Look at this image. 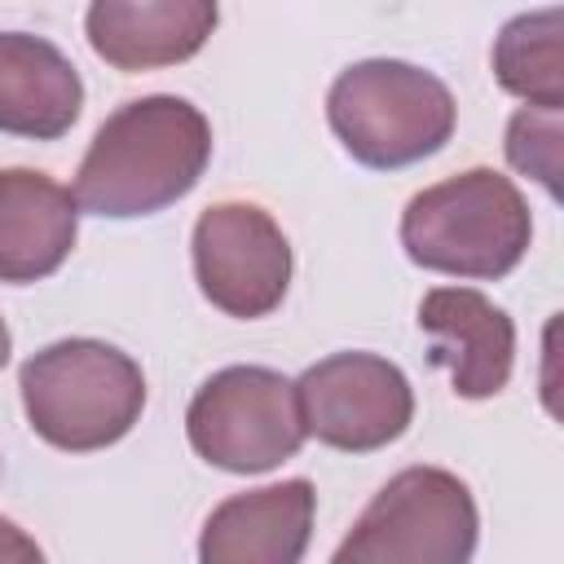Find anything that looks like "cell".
Wrapping results in <instances>:
<instances>
[{"label": "cell", "mask_w": 564, "mask_h": 564, "mask_svg": "<svg viewBox=\"0 0 564 564\" xmlns=\"http://www.w3.org/2000/svg\"><path fill=\"white\" fill-rule=\"evenodd\" d=\"M185 436L194 454L220 471H273L304 445L295 383L269 366H225L194 392Z\"/></svg>", "instance_id": "8992f818"}, {"label": "cell", "mask_w": 564, "mask_h": 564, "mask_svg": "<svg viewBox=\"0 0 564 564\" xmlns=\"http://www.w3.org/2000/svg\"><path fill=\"white\" fill-rule=\"evenodd\" d=\"M326 119L361 167L397 172L423 163L454 137L458 106L432 70L397 57H370L339 70L326 93Z\"/></svg>", "instance_id": "277c9868"}, {"label": "cell", "mask_w": 564, "mask_h": 564, "mask_svg": "<svg viewBox=\"0 0 564 564\" xmlns=\"http://www.w3.org/2000/svg\"><path fill=\"white\" fill-rule=\"evenodd\" d=\"M22 410L40 441L93 454L123 441L145 410L141 366L101 339H57L18 370Z\"/></svg>", "instance_id": "3957f363"}, {"label": "cell", "mask_w": 564, "mask_h": 564, "mask_svg": "<svg viewBox=\"0 0 564 564\" xmlns=\"http://www.w3.org/2000/svg\"><path fill=\"white\" fill-rule=\"evenodd\" d=\"M79 234V203L35 167H0V282L57 273Z\"/></svg>", "instance_id": "7c38bea8"}, {"label": "cell", "mask_w": 564, "mask_h": 564, "mask_svg": "<svg viewBox=\"0 0 564 564\" xmlns=\"http://www.w3.org/2000/svg\"><path fill=\"white\" fill-rule=\"evenodd\" d=\"M317 494L304 476L225 498L198 538L203 564H295L313 538Z\"/></svg>", "instance_id": "8fae6325"}, {"label": "cell", "mask_w": 564, "mask_h": 564, "mask_svg": "<svg viewBox=\"0 0 564 564\" xmlns=\"http://www.w3.org/2000/svg\"><path fill=\"white\" fill-rule=\"evenodd\" d=\"M533 242V216L511 176L467 167L419 189L401 212V247L419 269L507 278Z\"/></svg>", "instance_id": "7a4b0ae2"}, {"label": "cell", "mask_w": 564, "mask_h": 564, "mask_svg": "<svg viewBox=\"0 0 564 564\" xmlns=\"http://www.w3.org/2000/svg\"><path fill=\"white\" fill-rule=\"evenodd\" d=\"M198 291L229 317H269L291 286V242L256 203H212L194 220Z\"/></svg>", "instance_id": "ba28073f"}, {"label": "cell", "mask_w": 564, "mask_h": 564, "mask_svg": "<svg viewBox=\"0 0 564 564\" xmlns=\"http://www.w3.org/2000/svg\"><path fill=\"white\" fill-rule=\"evenodd\" d=\"M207 159L212 123L198 106L167 93L137 97L97 128L70 194L93 216H154L198 185Z\"/></svg>", "instance_id": "6da1fadb"}, {"label": "cell", "mask_w": 564, "mask_h": 564, "mask_svg": "<svg viewBox=\"0 0 564 564\" xmlns=\"http://www.w3.org/2000/svg\"><path fill=\"white\" fill-rule=\"evenodd\" d=\"M564 13L560 9H538L511 18L498 40H494V79L502 93L538 106V110H560L564 106Z\"/></svg>", "instance_id": "5bb4252c"}, {"label": "cell", "mask_w": 564, "mask_h": 564, "mask_svg": "<svg viewBox=\"0 0 564 564\" xmlns=\"http://www.w3.org/2000/svg\"><path fill=\"white\" fill-rule=\"evenodd\" d=\"M9 352H13V335H9V326H4V317H0V370H4Z\"/></svg>", "instance_id": "2e32d148"}, {"label": "cell", "mask_w": 564, "mask_h": 564, "mask_svg": "<svg viewBox=\"0 0 564 564\" xmlns=\"http://www.w3.org/2000/svg\"><path fill=\"white\" fill-rule=\"evenodd\" d=\"M419 330L432 339L427 361L449 370V388L467 401L498 397L516 361L511 317L471 286H436L419 304Z\"/></svg>", "instance_id": "9c48e42d"}, {"label": "cell", "mask_w": 564, "mask_h": 564, "mask_svg": "<svg viewBox=\"0 0 564 564\" xmlns=\"http://www.w3.org/2000/svg\"><path fill=\"white\" fill-rule=\"evenodd\" d=\"M84 110V79L44 35L0 31V132L57 141Z\"/></svg>", "instance_id": "4fadbf2b"}, {"label": "cell", "mask_w": 564, "mask_h": 564, "mask_svg": "<svg viewBox=\"0 0 564 564\" xmlns=\"http://www.w3.org/2000/svg\"><path fill=\"white\" fill-rule=\"evenodd\" d=\"M560 110H538L524 106L507 123V159L516 172L538 176L546 194H560Z\"/></svg>", "instance_id": "9a60e30c"}, {"label": "cell", "mask_w": 564, "mask_h": 564, "mask_svg": "<svg viewBox=\"0 0 564 564\" xmlns=\"http://www.w3.org/2000/svg\"><path fill=\"white\" fill-rule=\"evenodd\" d=\"M216 22V0H88L84 35L106 66L132 75L189 62Z\"/></svg>", "instance_id": "30bf717a"}, {"label": "cell", "mask_w": 564, "mask_h": 564, "mask_svg": "<svg viewBox=\"0 0 564 564\" xmlns=\"http://www.w3.org/2000/svg\"><path fill=\"white\" fill-rule=\"evenodd\" d=\"M304 436L344 454H370L405 436L414 419V388L388 357L330 352L295 379Z\"/></svg>", "instance_id": "52a82bcc"}, {"label": "cell", "mask_w": 564, "mask_h": 564, "mask_svg": "<svg viewBox=\"0 0 564 564\" xmlns=\"http://www.w3.org/2000/svg\"><path fill=\"white\" fill-rule=\"evenodd\" d=\"M476 529V498L454 471L405 467L357 516L335 564H463Z\"/></svg>", "instance_id": "5b68a950"}]
</instances>
